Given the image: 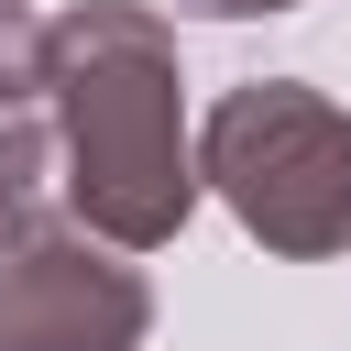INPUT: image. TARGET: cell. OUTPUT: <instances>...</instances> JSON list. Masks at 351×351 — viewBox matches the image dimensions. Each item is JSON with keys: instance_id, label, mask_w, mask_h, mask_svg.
Instances as JSON below:
<instances>
[{"instance_id": "cell-1", "label": "cell", "mask_w": 351, "mask_h": 351, "mask_svg": "<svg viewBox=\"0 0 351 351\" xmlns=\"http://www.w3.org/2000/svg\"><path fill=\"white\" fill-rule=\"evenodd\" d=\"M55 186L88 241L165 252L197 219V143H186V66L176 22L143 0H77L55 11Z\"/></svg>"}, {"instance_id": "cell-2", "label": "cell", "mask_w": 351, "mask_h": 351, "mask_svg": "<svg viewBox=\"0 0 351 351\" xmlns=\"http://www.w3.org/2000/svg\"><path fill=\"white\" fill-rule=\"evenodd\" d=\"M197 186H219L263 252L329 263L351 252V110L307 77H241L197 121Z\"/></svg>"}, {"instance_id": "cell-3", "label": "cell", "mask_w": 351, "mask_h": 351, "mask_svg": "<svg viewBox=\"0 0 351 351\" xmlns=\"http://www.w3.org/2000/svg\"><path fill=\"white\" fill-rule=\"evenodd\" d=\"M154 285L88 230H33L0 263V351H143Z\"/></svg>"}, {"instance_id": "cell-4", "label": "cell", "mask_w": 351, "mask_h": 351, "mask_svg": "<svg viewBox=\"0 0 351 351\" xmlns=\"http://www.w3.org/2000/svg\"><path fill=\"white\" fill-rule=\"evenodd\" d=\"M44 197H55V121H0V263L44 230Z\"/></svg>"}, {"instance_id": "cell-5", "label": "cell", "mask_w": 351, "mask_h": 351, "mask_svg": "<svg viewBox=\"0 0 351 351\" xmlns=\"http://www.w3.org/2000/svg\"><path fill=\"white\" fill-rule=\"evenodd\" d=\"M44 66H55V22H33V0H0V121L44 99Z\"/></svg>"}, {"instance_id": "cell-6", "label": "cell", "mask_w": 351, "mask_h": 351, "mask_svg": "<svg viewBox=\"0 0 351 351\" xmlns=\"http://www.w3.org/2000/svg\"><path fill=\"white\" fill-rule=\"evenodd\" d=\"M176 11H197V22H263V11H296V0H176Z\"/></svg>"}]
</instances>
